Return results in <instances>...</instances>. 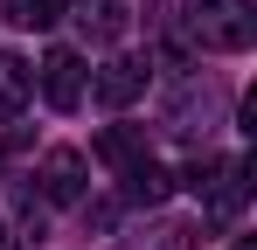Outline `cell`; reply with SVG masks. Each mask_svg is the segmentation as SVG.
Instances as JSON below:
<instances>
[{
	"mask_svg": "<svg viewBox=\"0 0 257 250\" xmlns=\"http://www.w3.org/2000/svg\"><path fill=\"white\" fill-rule=\"evenodd\" d=\"M236 250H257V243H250V236H243V243H236Z\"/></svg>",
	"mask_w": 257,
	"mask_h": 250,
	"instance_id": "cell-12",
	"label": "cell"
},
{
	"mask_svg": "<svg viewBox=\"0 0 257 250\" xmlns=\"http://www.w3.org/2000/svg\"><path fill=\"white\" fill-rule=\"evenodd\" d=\"M90 153H97V160H104V167H132V160H146V139H139L132 125H104Z\"/></svg>",
	"mask_w": 257,
	"mask_h": 250,
	"instance_id": "cell-8",
	"label": "cell"
},
{
	"mask_svg": "<svg viewBox=\"0 0 257 250\" xmlns=\"http://www.w3.org/2000/svg\"><path fill=\"white\" fill-rule=\"evenodd\" d=\"M28 90H35V70H28L21 56L0 49V118H14V111L28 104Z\"/></svg>",
	"mask_w": 257,
	"mask_h": 250,
	"instance_id": "cell-6",
	"label": "cell"
},
{
	"mask_svg": "<svg viewBox=\"0 0 257 250\" xmlns=\"http://www.w3.org/2000/svg\"><path fill=\"white\" fill-rule=\"evenodd\" d=\"M202 243V222H153V229H139L125 250H195Z\"/></svg>",
	"mask_w": 257,
	"mask_h": 250,
	"instance_id": "cell-9",
	"label": "cell"
},
{
	"mask_svg": "<svg viewBox=\"0 0 257 250\" xmlns=\"http://www.w3.org/2000/svg\"><path fill=\"white\" fill-rule=\"evenodd\" d=\"M42 97L56 111H77L84 104V56L77 49H49L42 56Z\"/></svg>",
	"mask_w": 257,
	"mask_h": 250,
	"instance_id": "cell-2",
	"label": "cell"
},
{
	"mask_svg": "<svg viewBox=\"0 0 257 250\" xmlns=\"http://www.w3.org/2000/svg\"><path fill=\"white\" fill-rule=\"evenodd\" d=\"M167 195H174V174H167V167H153V160H132L125 167V202L132 208H160Z\"/></svg>",
	"mask_w": 257,
	"mask_h": 250,
	"instance_id": "cell-5",
	"label": "cell"
},
{
	"mask_svg": "<svg viewBox=\"0 0 257 250\" xmlns=\"http://www.w3.org/2000/svg\"><path fill=\"white\" fill-rule=\"evenodd\" d=\"M84 153H77V146H49L42 153V202H77V195H84Z\"/></svg>",
	"mask_w": 257,
	"mask_h": 250,
	"instance_id": "cell-3",
	"label": "cell"
},
{
	"mask_svg": "<svg viewBox=\"0 0 257 250\" xmlns=\"http://www.w3.org/2000/svg\"><path fill=\"white\" fill-rule=\"evenodd\" d=\"M70 14V0H7V21H21V28H56Z\"/></svg>",
	"mask_w": 257,
	"mask_h": 250,
	"instance_id": "cell-10",
	"label": "cell"
},
{
	"mask_svg": "<svg viewBox=\"0 0 257 250\" xmlns=\"http://www.w3.org/2000/svg\"><path fill=\"white\" fill-rule=\"evenodd\" d=\"M0 250H7V222H0Z\"/></svg>",
	"mask_w": 257,
	"mask_h": 250,
	"instance_id": "cell-11",
	"label": "cell"
},
{
	"mask_svg": "<svg viewBox=\"0 0 257 250\" xmlns=\"http://www.w3.org/2000/svg\"><path fill=\"white\" fill-rule=\"evenodd\" d=\"M77 21H84L90 42H118V35H125V0H84Z\"/></svg>",
	"mask_w": 257,
	"mask_h": 250,
	"instance_id": "cell-7",
	"label": "cell"
},
{
	"mask_svg": "<svg viewBox=\"0 0 257 250\" xmlns=\"http://www.w3.org/2000/svg\"><path fill=\"white\" fill-rule=\"evenodd\" d=\"M181 28L202 49H215V56H243L257 42V14H250V0H188L181 7Z\"/></svg>",
	"mask_w": 257,
	"mask_h": 250,
	"instance_id": "cell-1",
	"label": "cell"
},
{
	"mask_svg": "<svg viewBox=\"0 0 257 250\" xmlns=\"http://www.w3.org/2000/svg\"><path fill=\"white\" fill-rule=\"evenodd\" d=\"M139 90H146V63H125V56H118V63H104V70L90 77V97H97L104 111H125Z\"/></svg>",
	"mask_w": 257,
	"mask_h": 250,
	"instance_id": "cell-4",
	"label": "cell"
}]
</instances>
